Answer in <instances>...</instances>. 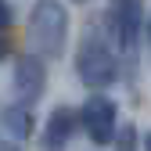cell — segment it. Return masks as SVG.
Segmentation results:
<instances>
[{
	"mask_svg": "<svg viewBox=\"0 0 151 151\" xmlns=\"http://www.w3.org/2000/svg\"><path fill=\"white\" fill-rule=\"evenodd\" d=\"M68 36V14L58 0H36L29 14V43L43 58H58Z\"/></svg>",
	"mask_w": 151,
	"mask_h": 151,
	"instance_id": "cell-1",
	"label": "cell"
},
{
	"mask_svg": "<svg viewBox=\"0 0 151 151\" xmlns=\"http://www.w3.org/2000/svg\"><path fill=\"white\" fill-rule=\"evenodd\" d=\"M76 72H79V79H83L90 90L111 86V83L119 79L115 54H111V47L101 40L97 32H86V36H83V43H79V54H76Z\"/></svg>",
	"mask_w": 151,
	"mask_h": 151,
	"instance_id": "cell-2",
	"label": "cell"
},
{
	"mask_svg": "<svg viewBox=\"0 0 151 151\" xmlns=\"http://www.w3.org/2000/svg\"><path fill=\"white\" fill-rule=\"evenodd\" d=\"M83 126L93 144H111V137H115V104L101 93L86 97L83 101Z\"/></svg>",
	"mask_w": 151,
	"mask_h": 151,
	"instance_id": "cell-3",
	"label": "cell"
},
{
	"mask_svg": "<svg viewBox=\"0 0 151 151\" xmlns=\"http://www.w3.org/2000/svg\"><path fill=\"white\" fill-rule=\"evenodd\" d=\"M43 86H47L43 61L36 54L18 58V65H14V97H18V104H36L43 97Z\"/></svg>",
	"mask_w": 151,
	"mask_h": 151,
	"instance_id": "cell-4",
	"label": "cell"
},
{
	"mask_svg": "<svg viewBox=\"0 0 151 151\" xmlns=\"http://www.w3.org/2000/svg\"><path fill=\"white\" fill-rule=\"evenodd\" d=\"M111 29L122 50H137L140 36V0H111Z\"/></svg>",
	"mask_w": 151,
	"mask_h": 151,
	"instance_id": "cell-5",
	"label": "cell"
},
{
	"mask_svg": "<svg viewBox=\"0 0 151 151\" xmlns=\"http://www.w3.org/2000/svg\"><path fill=\"white\" fill-rule=\"evenodd\" d=\"M76 133V111L72 108H54L47 119V133H43V147L47 151H65L68 140Z\"/></svg>",
	"mask_w": 151,
	"mask_h": 151,
	"instance_id": "cell-6",
	"label": "cell"
},
{
	"mask_svg": "<svg viewBox=\"0 0 151 151\" xmlns=\"http://www.w3.org/2000/svg\"><path fill=\"white\" fill-rule=\"evenodd\" d=\"M0 122H4V129H7L14 140H25L32 133V111H29V104H11V108H4Z\"/></svg>",
	"mask_w": 151,
	"mask_h": 151,
	"instance_id": "cell-7",
	"label": "cell"
},
{
	"mask_svg": "<svg viewBox=\"0 0 151 151\" xmlns=\"http://www.w3.org/2000/svg\"><path fill=\"white\" fill-rule=\"evenodd\" d=\"M111 140H115V151H137V129L133 126H122L119 137H111Z\"/></svg>",
	"mask_w": 151,
	"mask_h": 151,
	"instance_id": "cell-8",
	"label": "cell"
},
{
	"mask_svg": "<svg viewBox=\"0 0 151 151\" xmlns=\"http://www.w3.org/2000/svg\"><path fill=\"white\" fill-rule=\"evenodd\" d=\"M7 25H11V4L0 0V29H7Z\"/></svg>",
	"mask_w": 151,
	"mask_h": 151,
	"instance_id": "cell-9",
	"label": "cell"
},
{
	"mask_svg": "<svg viewBox=\"0 0 151 151\" xmlns=\"http://www.w3.org/2000/svg\"><path fill=\"white\" fill-rule=\"evenodd\" d=\"M144 151H151V133H147V140H144Z\"/></svg>",
	"mask_w": 151,
	"mask_h": 151,
	"instance_id": "cell-10",
	"label": "cell"
},
{
	"mask_svg": "<svg viewBox=\"0 0 151 151\" xmlns=\"http://www.w3.org/2000/svg\"><path fill=\"white\" fill-rule=\"evenodd\" d=\"M4 54H7V47H4V40H0V58H4Z\"/></svg>",
	"mask_w": 151,
	"mask_h": 151,
	"instance_id": "cell-11",
	"label": "cell"
},
{
	"mask_svg": "<svg viewBox=\"0 0 151 151\" xmlns=\"http://www.w3.org/2000/svg\"><path fill=\"white\" fill-rule=\"evenodd\" d=\"M0 151H18V147H11V144H4V147H0Z\"/></svg>",
	"mask_w": 151,
	"mask_h": 151,
	"instance_id": "cell-12",
	"label": "cell"
},
{
	"mask_svg": "<svg viewBox=\"0 0 151 151\" xmlns=\"http://www.w3.org/2000/svg\"><path fill=\"white\" fill-rule=\"evenodd\" d=\"M147 32H151V18H147Z\"/></svg>",
	"mask_w": 151,
	"mask_h": 151,
	"instance_id": "cell-13",
	"label": "cell"
},
{
	"mask_svg": "<svg viewBox=\"0 0 151 151\" xmlns=\"http://www.w3.org/2000/svg\"><path fill=\"white\" fill-rule=\"evenodd\" d=\"M79 4H83V0H79Z\"/></svg>",
	"mask_w": 151,
	"mask_h": 151,
	"instance_id": "cell-14",
	"label": "cell"
}]
</instances>
